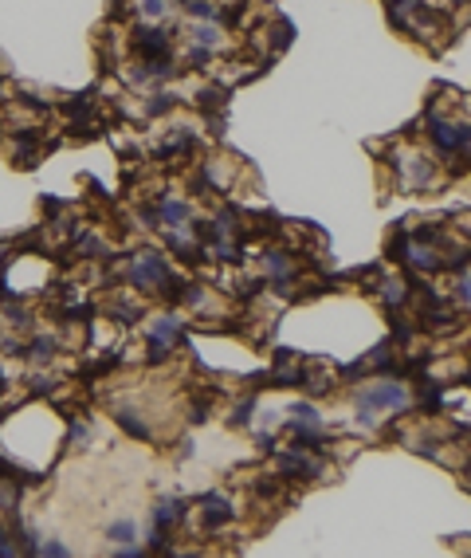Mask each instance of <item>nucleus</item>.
<instances>
[{
    "instance_id": "aec40b11",
    "label": "nucleus",
    "mask_w": 471,
    "mask_h": 558,
    "mask_svg": "<svg viewBox=\"0 0 471 558\" xmlns=\"http://www.w3.org/2000/svg\"><path fill=\"white\" fill-rule=\"evenodd\" d=\"M189 12L197 16V20H216V16H220V12H216V8L209 4V0H192V4H189Z\"/></svg>"
},
{
    "instance_id": "f257e3e1",
    "label": "nucleus",
    "mask_w": 471,
    "mask_h": 558,
    "mask_svg": "<svg viewBox=\"0 0 471 558\" xmlns=\"http://www.w3.org/2000/svg\"><path fill=\"white\" fill-rule=\"evenodd\" d=\"M358 417L370 425L373 421V409H389V413H405L409 409V389L401 386V381H377V386L361 389L358 393Z\"/></svg>"
},
{
    "instance_id": "bb28decb",
    "label": "nucleus",
    "mask_w": 471,
    "mask_h": 558,
    "mask_svg": "<svg viewBox=\"0 0 471 558\" xmlns=\"http://www.w3.org/2000/svg\"><path fill=\"white\" fill-rule=\"evenodd\" d=\"M79 252H90V256H102V252H106V248H102V240L87 236V240H83V244H79Z\"/></svg>"
},
{
    "instance_id": "1a4fd4ad",
    "label": "nucleus",
    "mask_w": 471,
    "mask_h": 558,
    "mask_svg": "<svg viewBox=\"0 0 471 558\" xmlns=\"http://www.w3.org/2000/svg\"><path fill=\"white\" fill-rule=\"evenodd\" d=\"M157 220H161V224H169V229H181V224L189 220V205H181V200H161V205H157Z\"/></svg>"
},
{
    "instance_id": "b1692460",
    "label": "nucleus",
    "mask_w": 471,
    "mask_h": 558,
    "mask_svg": "<svg viewBox=\"0 0 471 558\" xmlns=\"http://www.w3.org/2000/svg\"><path fill=\"white\" fill-rule=\"evenodd\" d=\"M209 60H212V48H201V43H197V48L189 51V63H192V67H204Z\"/></svg>"
},
{
    "instance_id": "0eeeda50",
    "label": "nucleus",
    "mask_w": 471,
    "mask_h": 558,
    "mask_svg": "<svg viewBox=\"0 0 471 558\" xmlns=\"http://www.w3.org/2000/svg\"><path fill=\"white\" fill-rule=\"evenodd\" d=\"M232 515H236V508L224 496H216V491L204 496V531H220L224 523H232Z\"/></svg>"
},
{
    "instance_id": "4be33fe9",
    "label": "nucleus",
    "mask_w": 471,
    "mask_h": 558,
    "mask_svg": "<svg viewBox=\"0 0 471 558\" xmlns=\"http://www.w3.org/2000/svg\"><path fill=\"white\" fill-rule=\"evenodd\" d=\"M251 409H255V401H251V397L240 401V405L232 409V425H248V421H251Z\"/></svg>"
},
{
    "instance_id": "9b49d317",
    "label": "nucleus",
    "mask_w": 471,
    "mask_h": 558,
    "mask_svg": "<svg viewBox=\"0 0 471 558\" xmlns=\"http://www.w3.org/2000/svg\"><path fill=\"white\" fill-rule=\"evenodd\" d=\"M157 287H161V295H165L169 303H185V291H189V283H185L181 275H173V271H169V275L161 279Z\"/></svg>"
},
{
    "instance_id": "7ed1b4c3",
    "label": "nucleus",
    "mask_w": 471,
    "mask_h": 558,
    "mask_svg": "<svg viewBox=\"0 0 471 558\" xmlns=\"http://www.w3.org/2000/svg\"><path fill=\"white\" fill-rule=\"evenodd\" d=\"M169 275V264H165V256L153 248H146L138 259H134V268H130V283L141 291H153L161 283V279Z\"/></svg>"
},
{
    "instance_id": "f3484780",
    "label": "nucleus",
    "mask_w": 471,
    "mask_h": 558,
    "mask_svg": "<svg viewBox=\"0 0 471 558\" xmlns=\"http://www.w3.org/2000/svg\"><path fill=\"white\" fill-rule=\"evenodd\" d=\"M138 8H141L146 20H161V16L169 12V4H165V0H138Z\"/></svg>"
},
{
    "instance_id": "c756f323",
    "label": "nucleus",
    "mask_w": 471,
    "mask_h": 558,
    "mask_svg": "<svg viewBox=\"0 0 471 558\" xmlns=\"http://www.w3.org/2000/svg\"><path fill=\"white\" fill-rule=\"evenodd\" d=\"M4 271H8V264L0 259V299H12V291H8V279H4Z\"/></svg>"
},
{
    "instance_id": "ddd939ff",
    "label": "nucleus",
    "mask_w": 471,
    "mask_h": 558,
    "mask_svg": "<svg viewBox=\"0 0 471 558\" xmlns=\"http://www.w3.org/2000/svg\"><path fill=\"white\" fill-rule=\"evenodd\" d=\"M192 40L201 43V48H216V43H220V28H216V24H197V28H192Z\"/></svg>"
},
{
    "instance_id": "cd10ccee",
    "label": "nucleus",
    "mask_w": 471,
    "mask_h": 558,
    "mask_svg": "<svg viewBox=\"0 0 471 558\" xmlns=\"http://www.w3.org/2000/svg\"><path fill=\"white\" fill-rule=\"evenodd\" d=\"M0 554H4V558H12V554H16V547H12V535H8L4 527H0Z\"/></svg>"
},
{
    "instance_id": "f8f14e48",
    "label": "nucleus",
    "mask_w": 471,
    "mask_h": 558,
    "mask_svg": "<svg viewBox=\"0 0 471 558\" xmlns=\"http://www.w3.org/2000/svg\"><path fill=\"white\" fill-rule=\"evenodd\" d=\"M181 334V322L173 319V315H161L157 322H153V330H150V339H161V342H173Z\"/></svg>"
},
{
    "instance_id": "4468645a",
    "label": "nucleus",
    "mask_w": 471,
    "mask_h": 558,
    "mask_svg": "<svg viewBox=\"0 0 471 558\" xmlns=\"http://www.w3.org/2000/svg\"><path fill=\"white\" fill-rule=\"evenodd\" d=\"M381 295H385V303H389V307H401L405 295H409V287H405L401 279H393V283H381Z\"/></svg>"
},
{
    "instance_id": "393cba45",
    "label": "nucleus",
    "mask_w": 471,
    "mask_h": 558,
    "mask_svg": "<svg viewBox=\"0 0 471 558\" xmlns=\"http://www.w3.org/2000/svg\"><path fill=\"white\" fill-rule=\"evenodd\" d=\"M169 107H173V99H169V95H153V102H150V114H165Z\"/></svg>"
},
{
    "instance_id": "a878e982",
    "label": "nucleus",
    "mask_w": 471,
    "mask_h": 558,
    "mask_svg": "<svg viewBox=\"0 0 471 558\" xmlns=\"http://www.w3.org/2000/svg\"><path fill=\"white\" fill-rule=\"evenodd\" d=\"M114 315H118V322H134V319H138V311H134L130 303H118V307H114Z\"/></svg>"
},
{
    "instance_id": "6e6552de",
    "label": "nucleus",
    "mask_w": 471,
    "mask_h": 558,
    "mask_svg": "<svg viewBox=\"0 0 471 558\" xmlns=\"http://www.w3.org/2000/svg\"><path fill=\"white\" fill-rule=\"evenodd\" d=\"M267 271H271V283H275V287L279 291H291V259H287V252H267Z\"/></svg>"
},
{
    "instance_id": "a211bd4d",
    "label": "nucleus",
    "mask_w": 471,
    "mask_h": 558,
    "mask_svg": "<svg viewBox=\"0 0 471 558\" xmlns=\"http://www.w3.org/2000/svg\"><path fill=\"white\" fill-rule=\"evenodd\" d=\"M51 354H55V339H36L31 342V358L36 362H48Z\"/></svg>"
},
{
    "instance_id": "7c9ffc66",
    "label": "nucleus",
    "mask_w": 471,
    "mask_h": 558,
    "mask_svg": "<svg viewBox=\"0 0 471 558\" xmlns=\"http://www.w3.org/2000/svg\"><path fill=\"white\" fill-rule=\"evenodd\" d=\"M43 554H55V558H63V554H67V547H63V543H48V547H43Z\"/></svg>"
},
{
    "instance_id": "423d86ee",
    "label": "nucleus",
    "mask_w": 471,
    "mask_h": 558,
    "mask_svg": "<svg viewBox=\"0 0 471 558\" xmlns=\"http://www.w3.org/2000/svg\"><path fill=\"white\" fill-rule=\"evenodd\" d=\"M279 476L287 479H314L322 476V460H307L299 449L287 452V456H279Z\"/></svg>"
},
{
    "instance_id": "39448f33",
    "label": "nucleus",
    "mask_w": 471,
    "mask_h": 558,
    "mask_svg": "<svg viewBox=\"0 0 471 558\" xmlns=\"http://www.w3.org/2000/svg\"><path fill=\"white\" fill-rule=\"evenodd\" d=\"M134 36H138V40H134V48H138V55H141V60H150V63L173 60L169 32H161V28H138Z\"/></svg>"
},
{
    "instance_id": "9d476101",
    "label": "nucleus",
    "mask_w": 471,
    "mask_h": 558,
    "mask_svg": "<svg viewBox=\"0 0 471 558\" xmlns=\"http://www.w3.org/2000/svg\"><path fill=\"white\" fill-rule=\"evenodd\" d=\"M114 421H118V425H122L126 433H130V437H138V440H146V437H150V425L134 417V409H118V413H114Z\"/></svg>"
},
{
    "instance_id": "2eb2a0df",
    "label": "nucleus",
    "mask_w": 471,
    "mask_h": 558,
    "mask_svg": "<svg viewBox=\"0 0 471 558\" xmlns=\"http://www.w3.org/2000/svg\"><path fill=\"white\" fill-rule=\"evenodd\" d=\"M295 425H311V429H322V417H318V409L314 405H295Z\"/></svg>"
},
{
    "instance_id": "c85d7f7f",
    "label": "nucleus",
    "mask_w": 471,
    "mask_h": 558,
    "mask_svg": "<svg viewBox=\"0 0 471 558\" xmlns=\"http://www.w3.org/2000/svg\"><path fill=\"white\" fill-rule=\"evenodd\" d=\"M201 421H209V401H197L192 405V425H201Z\"/></svg>"
},
{
    "instance_id": "6ab92c4d",
    "label": "nucleus",
    "mask_w": 471,
    "mask_h": 558,
    "mask_svg": "<svg viewBox=\"0 0 471 558\" xmlns=\"http://www.w3.org/2000/svg\"><path fill=\"white\" fill-rule=\"evenodd\" d=\"M114 366H118V358H102V362H94V366L83 369V378H87V381H90V378H102V374H111Z\"/></svg>"
},
{
    "instance_id": "dca6fc26",
    "label": "nucleus",
    "mask_w": 471,
    "mask_h": 558,
    "mask_svg": "<svg viewBox=\"0 0 471 558\" xmlns=\"http://www.w3.org/2000/svg\"><path fill=\"white\" fill-rule=\"evenodd\" d=\"M106 535H111L114 543H134V538H138V527H134L130 519H122V523H111V531H106Z\"/></svg>"
},
{
    "instance_id": "412c9836",
    "label": "nucleus",
    "mask_w": 471,
    "mask_h": 558,
    "mask_svg": "<svg viewBox=\"0 0 471 558\" xmlns=\"http://www.w3.org/2000/svg\"><path fill=\"white\" fill-rule=\"evenodd\" d=\"M4 315H8L12 327H28V322H31V315L20 307V303H8V311H4Z\"/></svg>"
},
{
    "instance_id": "20e7f679",
    "label": "nucleus",
    "mask_w": 471,
    "mask_h": 558,
    "mask_svg": "<svg viewBox=\"0 0 471 558\" xmlns=\"http://www.w3.org/2000/svg\"><path fill=\"white\" fill-rule=\"evenodd\" d=\"M428 138L436 142L444 154L468 158V126H456V122H444V118H436V114H428Z\"/></svg>"
},
{
    "instance_id": "5701e85b",
    "label": "nucleus",
    "mask_w": 471,
    "mask_h": 558,
    "mask_svg": "<svg viewBox=\"0 0 471 558\" xmlns=\"http://www.w3.org/2000/svg\"><path fill=\"white\" fill-rule=\"evenodd\" d=\"M169 346H173V342L150 339V362H165V358H169Z\"/></svg>"
},
{
    "instance_id": "f03ea898",
    "label": "nucleus",
    "mask_w": 471,
    "mask_h": 558,
    "mask_svg": "<svg viewBox=\"0 0 471 558\" xmlns=\"http://www.w3.org/2000/svg\"><path fill=\"white\" fill-rule=\"evenodd\" d=\"M181 515H185V499H181V496H165L157 508H153V538H150V543L161 550V554H169L165 538H169V531L181 523Z\"/></svg>"
}]
</instances>
